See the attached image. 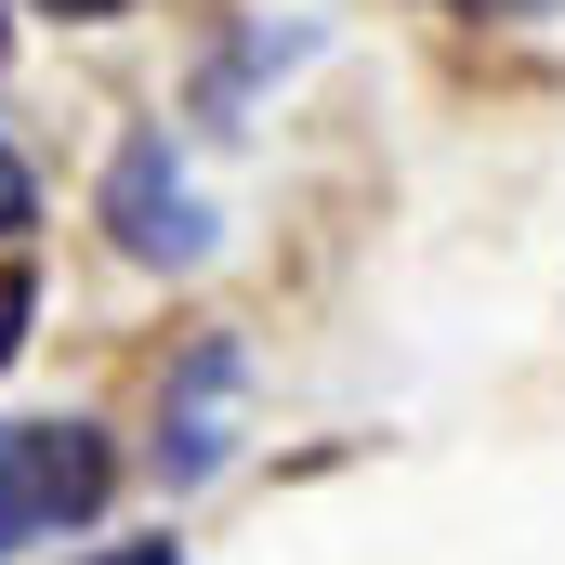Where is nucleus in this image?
<instances>
[{
  "mask_svg": "<svg viewBox=\"0 0 565 565\" xmlns=\"http://www.w3.org/2000/svg\"><path fill=\"white\" fill-rule=\"evenodd\" d=\"M237 422H250V342L237 329H198L158 369V473L171 487H211L237 460Z\"/></svg>",
  "mask_w": 565,
  "mask_h": 565,
  "instance_id": "2",
  "label": "nucleus"
},
{
  "mask_svg": "<svg viewBox=\"0 0 565 565\" xmlns=\"http://www.w3.org/2000/svg\"><path fill=\"white\" fill-rule=\"evenodd\" d=\"M119 487L106 422H0V553H40L66 526H93Z\"/></svg>",
  "mask_w": 565,
  "mask_h": 565,
  "instance_id": "1",
  "label": "nucleus"
},
{
  "mask_svg": "<svg viewBox=\"0 0 565 565\" xmlns=\"http://www.w3.org/2000/svg\"><path fill=\"white\" fill-rule=\"evenodd\" d=\"M106 237L132 250L145 277H198V264H211V198L184 184L171 132H132L106 158Z\"/></svg>",
  "mask_w": 565,
  "mask_h": 565,
  "instance_id": "3",
  "label": "nucleus"
},
{
  "mask_svg": "<svg viewBox=\"0 0 565 565\" xmlns=\"http://www.w3.org/2000/svg\"><path fill=\"white\" fill-rule=\"evenodd\" d=\"M0 40H13V13H0Z\"/></svg>",
  "mask_w": 565,
  "mask_h": 565,
  "instance_id": "8",
  "label": "nucleus"
},
{
  "mask_svg": "<svg viewBox=\"0 0 565 565\" xmlns=\"http://www.w3.org/2000/svg\"><path fill=\"white\" fill-rule=\"evenodd\" d=\"M26 316H40V289H26V277H13V264H0V369L26 355Z\"/></svg>",
  "mask_w": 565,
  "mask_h": 565,
  "instance_id": "5",
  "label": "nucleus"
},
{
  "mask_svg": "<svg viewBox=\"0 0 565 565\" xmlns=\"http://www.w3.org/2000/svg\"><path fill=\"white\" fill-rule=\"evenodd\" d=\"M93 565H184L171 540H119V553H93Z\"/></svg>",
  "mask_w": 565,
  "mask_h": 565,
  "instance_id": "6",
  "label": "nucleus"
},
{
  "mask_svg": "<svg viewBox=\"0 0 565 565\" xmlns=\"http://www.w3.org/2000/svg\"><path fill=\"white\" fill-rule=\"evenodd\" d=\"M40 13H66V26H93V13H132V0H40Z\"/></svg>",
  "mask_w": 565,
  "mask_h": 565,
  "instance_id": "7",
  "label": "nucleus"
},
{
  "mask_svg": "<svg viewBox=\"0 0 565 565\" xmlns=\"http://www.w3.org/2000/svg\"><path fill=\"white\" fill-rule=\"evenodd\" d=\"M26 224H40V184H26V158H13V145H0V250H13V237H26Z\"/></svg>",
  "mask_w": 565,
  "mask_h": 565,
  "instance_id": "4",
  "label": "nucleus"
}]
</instances>
